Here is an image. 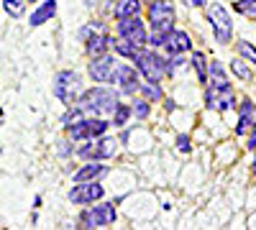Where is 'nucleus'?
Segmentation results:
<instances>
[{"instance_id":"1","label":"nucleus","mask_w":256,"mask_h":230,"mask_svg":"<svg viewBox=\"0 0 256 230\" xmlns=\"http://www.w3.org/2000/svg\"><path fill=\"white\" fill-rule=\"evenodd\" d=\"M74 105L88 115H108L118 108V92L110 87H92V90H84Z\"/></svg>"},{"instance_id":"2","label":"nucleus","mask_w":256,"mask_h":230,"mask_svg":"<svg viewBox=\"0 0 256 230\" xmlns=\"http://www.w3.org/2000/svg\"><path fill=\"white\" fill-rule=\"evenodd\" d=\"M54 97L59 100V102H64L67 108H72L74 102H77V97L82 95V82H80V74L77 72H72V69H64V72H59L56 77H54Z\"/></svg>"},{"instance_id":"3","label":"nucleus","mask_w":256,"mask_h":230,"mask_svg":"<svg viewBox=\"0 0 256 230\" xmlns=\"http://www.w3.org/2000/svg\"><path fill=\"white\" fill-rule=\"evenodd\" d=\"M177 20V10L172 0H152L148 5V23H152V31L156 33H169L174 28Z\"/></svg>"},{"instance_id":"4","label":"nucleus","mask_w":256,"mask_h":230,"mask_svg":"<svg viewBox=\"0 0 256 230\" xmlns=\"http://www.w3.org/2000/svg\"><path fill=\"white\" fill-rule=\"evenodd\" d=\"M134 64L138 74H144V79L152 82H159L166 74V59H162L154 49H138V54L134 56Z\"/></svg>"},{"instance_id":"5","label":"nucleus","mask_w":256,"mask_h":230,"mask_svg":"<svg viewBox=\"0 0 256 230\" xmlns=\"http://www.w3.org/2000/svg\"><path fill=\"white\" fill-rule=\"evenodd\" d=\"M208 20L212 26V33H216L218 44H230V38H233V20H230V13L226 10V5L210 3L208 5Z\"/></svg>"},{"instance_id":"6","label":"nucleus","mask_w":256,"mask_h":230,"mask_svg":"<svg viewBox=\"0 0 256 230\" xmlns=\"http://www.w3.org/2000/svg\"><path fill=\"white\" fill-rule=\"evenodd\" d=\"M108 128H110V123L105 120V118H100V115H88L84 120L70 125L67 133H70L72 141H90V138L105 136V131H108Z\"/></svg>"},{"instance_id":"7","label":"nucleus","mask_w":256,"mask_h":230,"mask_svg":"<svg viewBox=\"0 0 256 230\" xmlns=\"http://www.w3.org/2000/svg\"><path fill=\"white\" fill-rule=\"evenodd\" d=\"M80 156H82L84 161H105V159H113V156H116V138H105V136L90 138V141L80 149Z\"/></svg>"},{"instance_id":"8","label":"nucleus","mask_w":256,"mask_h":230,"mask_svg":"<svg viewBox=\"0 0 256 230\" xmlns=\"http://www.w3.org/2000/svg\"><path fill=\"white\" fill-rule=\"evenodd\" d=\"M80 223H82V228H108V225L116 223V207L110 202L92 205V207H88V210L82 213Z\"/></svg>"},{"instance_id":"9","label":"nucleus","mask_w":256,"mask_h":230,"mask_svg":"<svg viewBox=\"0 0 256 230\" xmlns=\"http://www.w3.org/2000/svg\"><path fill=\"white\" fill-rule=\"evenodd\" d=\"M205 105L210 110H230L236 108V92H233V87H210L205 90Z\"/></svg>"},{"instance_id":"10","label":"nucleus","mask_w":256,"mask_h":230,"mask_svg":"<svg viewBox=\"0 0 256 230\" xmlns=\"http://www.w3.org/2000/svg\"><path fill=\"white\" fill-rule=\"evenodd\" d=\"M116 69H118V61H116L113 56H108V54L95 56V59L90 61V67H88L92 82H100V85H108V82H113Z\"/></svg>"},{"instance_id":"11","label":"nucleus","mask_w":256,"mask_h":230,"mask_svg":"<svg viewBox=\"0 0 256 230\" xmlns=\"http://www.w3.org/2000/svg\"><path fill=\"white\" fill-rule=\"evenodd\" d=\"M118 36L128 38V41H134V44L144 46L146 41H148V33H146V26H144V20L138 15H131V18H120L118 20Z\"/></svg>"},{"instance_id":"12","label":"nucleus","mask_w":256,"mask_h":230,"mask_svg":"<svg viewBox=\"0 0 256 230\" xmlns=\"http://www.w3.org/2000/svg\"><path fill=\"white\" fill-rule=\"evenodd\" d=\"M102 195H105V190L98 182H80V184H74L70 190V202H74V205H90V202H98Z\"/></svg>"},{"instance_id":"13","label":"nucleus","mask_w":256,"mask_h":230,"mask_svg":"<svg viewBox=\"0 0 256 230\" xmlns=\"http://www.w3.org/2000/svg\"><path fill=\"white\" fill-rule=\"evenodd\" d=\"M113 82H118V85H120V90H123L126 95H136V92H141V79H138V69L128 67V64H118Z\"/></svg>"},{"instance_id":"14","label":"nucleus","mask_w":256,"mask_h":230,"mask_svg":"<svg viewBox=\"0 0 256 230\" xmlns=\"http://www.w3.org/2000/svg\"><path fill=\"white\" fill-rule=\"evenodd\" d=\"M254 128H256V105H254L251 100H241L236 133H238V136H248Z\"/></svg>"},{"instance_id":"15","label":"nucleus","mask_w":256,"mask_h":230,"mask_svg":"<svg viewBox=\"0 0 256 230\" xmlns=\"http://www.w3.org/2000/svg\"><path fill=\"white\" fill-rule=\"evenodd\" d=\"M162 49H166V51H169V56H177V54H184V51H190V49H192V41H190V36H187L184 31L172 28V31L166 33L164 46H162Z\"/></svg>"},{"instance_id":"16","label":"nucleus","mask_w":256,"mask_h":230,"mask_svg":"<svg viewBox=\"0 0 256 230\" xmlns=\"http://www.w3.org/2000/svg\"><path fill=\"white\" fill-rule=\"evenodd\" d=\"M102 174H108V166L100 164V161H90V164H84L82 169H77L72 174V182L80 184V182H98Z\"/></svg>"},{"instance_id":"17","label":"nucleus","mask_w":256,"mask_h":230,"mask_svg":"<svg viewBox=\"0 0 256 230\" xmlns=\"http://www.w3.org/2000/svg\"><path fill=\"white\" fill-rule=\"evenodd\" d=\"M54 13H56V0H44V3H41V5L31 13L28 23L36 28V26H41V23H46V20H52Z\"/></svg>"},{"instance_id":"18","label":"nucleus","mask_w":256,"mask_h":230,"mask_svg":"<svg viewBox=\"0 0 256 230\" xmlns=\"http://www.w3.org/2000/svg\"><path fill=\"white\" fill-rule=\"evenodd\" d=\"M113 46V38L108 33H92V38H88V54L95 59V56H102V54H108V49Z\"/></svg>"},{"instance_id":"19","label":"nucleus","mask_w":256,"mask_h":230,"mask_svg":"<svg viewBox=\"0 0 256 230\" xmlns=\"http://www.w3.org/2000/svg\"><path fill=\"white\" fill-rule=\"evenodd\" d=\"M205 85H210V87H228L230 85L223 67H220V61H210L208 64V82Z\"/></svg>"},{"instance_id":"20","label":"nucleus","mask_w":256,"mask_h":230,"mask_svg":"<svg viewBox=\"0 0 256 230\" xmlns=\"http://www.w3.org/2000/svg\"><path fill=\"white\" fill-rule=\"evenodd\" d=\"M116 18H131V15H138L141 13V0H118L116 3Z\"/></svg>"},{"instance_id":"21","label":"nucleus","mask_w":256,"mask_h":230,"mask_svg":"<svg viewBox=\"0 0 256 230\" xmlns=\"http://www.w3.org/2000/svg\"><path fill=\"white\" fill-rule=\"evenodd\" d=\"M113 49H116L120 56H126V59H134L141 46L134 44V41H128V38H123V36H118V38H113Z\"/></svg>"},{"instance_id":"22","label":"nucleus","mask_w":256,"mask_h":230,"mask_svg":"<svg viewBox=\"0 0 256 230\" xmlns=\"http://www.w3.org/2000/svg\"><path fill=\"white\" fill-rule=\"evenodd\" d=\"M141 92H144V97L148 100V102H159V100H164V92H162V87H159V82H152V79H146V82H141Z\"/></svg>"},{"instance_id":"23","label":"nucleus","mask_w":256,"mask_h":230,"mask_svg":"<svg viewBox=\"0 0 256 230\" xmlns=\"http://www.w3.org/2000/svg\"><path fill=\"white\" fill-rule=\"evenodd\" d=\"M236 49H238V56H244L248 64L256 67V46H254V44H248V41H238Z\"/></svg>"},{"instance_id":"24","label":"nucleus","mask_w":256,"mask_h":230,"mask_svg":"<svg viewBox=\"0 0 256 230\" xmlns=\"http://www.w3.org/2000/svg\"><path fill=\"white\" fill-rule=\"evenodd\" d=\"M230 69H233V74H236L238 79H244V82H248L254 74H251V69L244 64V56H238V59H233L230 61Z\"/></svg>"},{"instance_id":"25","label":"nucleus","mask_w":256,"mask_h":230,"mask_svg":"<svg viewBox=\"0 0 256 230\" xmlns=\"http://www.w3.org/2000/svg\"><path fill=\"white\" fill-rule=\"evenodd\" d=\"M3 8L10 18H20L24 15V8H26V0H3Z\"/></svg>"},{"instance_id":"26","label":"nucleus","mask_w":256,"mask_h":230,"mask_svg":"<svg viewBox=\"0 0 256 230\" xmlns=\"http://www.w3.org/2000/svg\"><path fill=\"white\" fill-rule=\"evenodd\" d=\"M128 115H134L131 113V105H123V102H118V108L113 110V125H118V128H123Z\"/></svg>"},{"instance_id":"27","label":"nucleus","mask_w":256,"mask_h":230,"mask_svg":"<svg viewBox=\"0 0 256 230\" xmlns=\"http://www.w3.org/2000/svg\"><path fill=\"white\" fill-rule=\"evenodd\" d=\"M190 61H192V67L198 69V79H200V82H208V67H205V56H202L200 51H195Z\"/></svg>"},{"instance_id":"28","label":"nucleus","mask_w":256,"mask_h":230,"mask_svg":"<svg viewBox=\"0 0 256 230\" xmlns=\"http://www.w3.org/2000/svg\"><path fill=\"white\" fill-rule=\"evenodd\" d=\"M131 113H134V118L146 120L148 113H152V105H148V100H146V97H144V100H136L134 105H131Z\"/></svg>"},{"instance_id":"29","label":"nucleus","mask_w":256,"mask_h":230,"mask_svg":"<svg viewBox=\"0 0 256 230\" xmlns=\"http://www.w3.org/2000/svg\"><path fill=\"white\" fill-rule=\"evenodd\" d=\"M236 13H244V15L256 20V0H238V3H236Z\"/></svg>"},{"instance_id":"30","label":"nucleus","mask_w":256,"mask_h":230,"mask_svg":"<svg viewBox=\"0 0 256 230\" xmlns=\"http://www.w3.org/2000/svg\"><path fill=\"white\" fill-rule=\"evenodd\" d=\"M177 146L182 154H190V136H177Z\"/></svg>"},{"instance_id":"31","label":"nucleus","mask_w":256,"mask_h":230,"mask_svg":"<svg viewBox=\"0 0 256 230\" xmlns=\"http://www.w3.org/2000/svg\"><path fill=\"white\" fill-rule=\"evenodd\" d=\"M187 3H190V5H195V8H202V5H205V0H187Z\"/></svg>"},{"instance_id":"32","label":"nucleus","mask_w":256,"mask_h":230,"mask_svg":"<svg viewBox=\"0 0 256 230\" xmlns=\"http://www.w3.org/2000/svg\"><path fill=\"white\" fill-rule=\"evenodd\" d=\"M84 3H88V5H90V8H92V5H95V3H98V0H84Z\"/></svg>"},{"instance_id":"33","label":"nucleus","mask_w":256,"mask_h":230,"mask_svg":"<svg viewBox=\"0 0 256 230\" xmlns=\"http://www.w3.org/2000/svg\"><path fill=\"white\" fill-rule=\"evenodd\" d=\"M26 3H31V5H34V3H38V0H26Z\"/></svg>"},{"instance_id":"34","label":"nucleus","mask_w":256,"mask_h":230,"mask_svg":"<svg viewBox=\"0 0 256 230\" xmlns=\"http://www.w3.org/2000/svg\"><path fill=\"white\" fill-rule=\"evenodd\" d=\"M254 174H256V159H254Z\"/></svg>"}]
</instances>
